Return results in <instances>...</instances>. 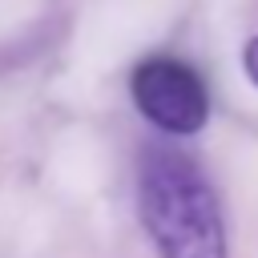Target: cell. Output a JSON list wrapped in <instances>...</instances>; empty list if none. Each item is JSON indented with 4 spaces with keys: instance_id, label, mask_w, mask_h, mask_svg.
<instances>
[{
    "instance_id": "cell-1",
    "label": "cell",
    "mask_w": 258,
    "mask_h": 258,
    "mask_svg": "<svg viewBox=\"0 0 258 258\" xmlns=\"http://www.w3.org/2000/svg\"><path fill=\"white\" fill-rule=\"evenodd\" d=\"M137 202L157 258H226L218 194L189 153L149 145L141 153Z\"/></svg>"
},
{
    "instance_id": "cell-2",
    "label": "cell",
    "mask_w": 258,
    "mask_h": 258,
    "mask_svg": "<svg viewBox=\"0 0 258 258\" xmlns=\"http://www.w3.org/2000/svg\"><path fill=\"white\" fill-rule=\"evenodd\" d=\"M133 105L169 137H189L210 121V89L181 56H149L129 77Z\"/></svg>"
},
{
    "instance_id": "cell-3",
    "label": "cell",
    "mask_w": 258,
    "mask_h": 258,
    "mask_svg": "<svg viewBox=\"0 0 258 258\" xmlns=\"http://www.w3.org/2000/svg\"><path fill=\"white\" fill-rule=\"evenodd\" d=\"M242 64H246V77H250L254 89H258V36L246 40V48H242Z\"/></svg>"
}]
</instances>
